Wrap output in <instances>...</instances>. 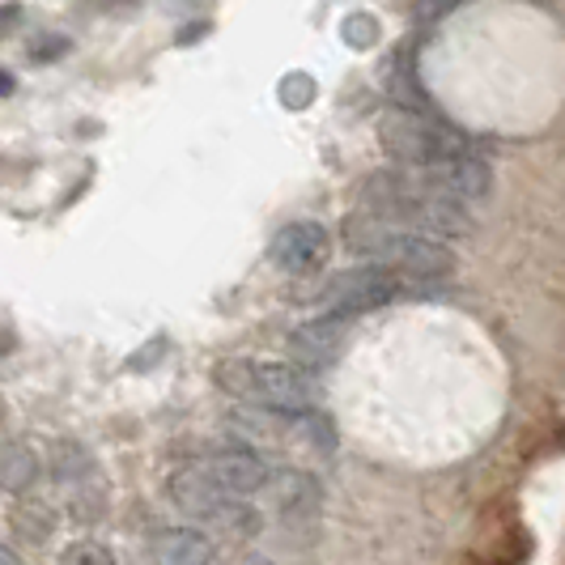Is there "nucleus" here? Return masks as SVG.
Returning <instances> with one entry per match:
<instances>
[{
    "label": "nucleus",
    "instance_id": "aec40b11",
    "mask_svg": "<svg viewBox=\"0 0 565 565\" xmlns=\"http://www.w3.org/2000/svg\"><path fill=\"white\" fill-rule=\"evenodd\" d=\"M13 89V82H4V73H0V94H9Z\"/></svg>",
    "mask_w": 565,
    "mask_h": 565
},
{
    "label": "nucleus",
    "instance_id": "6e6552de",
    "mask_svg": "<svg viewBox=\"0 0 565 565\" xmlns=\"http://www.w3.org/2000/svg\"><path fill=\"white\" fill-rule=\"evenodd\" d=\"M259 498H264V507L273 510V514H281L285 523H302V519H311L315 510H319L323 489L302 468H277V472H268V484L259 489Z\"/></svg>",
    "mask_w": 565,
    "mask_h": 565
},
{
    "label": "nucleus",
    "instance_id": "f257e3e1",
    "mask_svg": "<svg viewBox=\"0 0 565 565\" xmlns=\"http://www.w3.org/2000/svg\"><path fill=\"white\" fill-rule=\"evenodd\" d=\"M362 200H366L362 213H370V217H379L387 226L413 230V234H425V238H438V243L472 234L468 204L425 188L417 174H374Z\"/></svg>",
    "mask_w": 565,
    "mask_h": 565
},
{
    "label": "nucleus",
    "instance_id": "2eb2a0df",
    "mask_svg": "<svg viewBox=\"0 0 565 565\" xmlns=\"http://www.w3.org/2000/svg\"><path fill=\"white\" fill-rule=\"evenodd\" d=\"M281 98L289 103V107H307L315 98V85H311V77L307 73H294L289 82L281 85Z\"/></svg>",
    "mask_w": 565,
    "mask_h": 565
},
{
    "label": "nucleus",
    "instance_id": "f03ea898",
    "mask_svg": "<svg viewBox=\"0 0 565 565\" xmlns=\"http://www.w3.org/2000/svg\"><path fill=\"white\" fill-rule=\"evenodd\" d=\"M344 247L353 255H362L374 268H387L396 273L399 281H447L455 273V255L447 243L438 238H425L413 230L387 226L370 213H353L344 222Z\"/></svg>",
    "mask_w": 565,
    "mask_h": 565
},
{
    "label": "nucleus",
    "instance_id": "9b49d317",
    "mask_svg": "<svg viewBox=\"0 0 565 565\" xmlns=\"http://www.w3.org/2000/svg\"><path fill=\"white\" fill-rule=\"evenodd\" d=\"M167 498H170V507L179 510V514H188V519H196V523H209V519H213V514L230 502L226 493L209 481L196 463H188V468L170 472Z\"/></svg>",
    "mask_w": 565,
    "mask_h": 565
},
{
    "label": "nucleus",
    "instance_id": "20e7f679",
    "mask_svg": "<svg viewBox=\"0 0 565 565\" xmlns=\"http://www.w3.org/2000/svg\"><path fill=\"white\" fill-rule=\"evenodd\" d=\"M379 141L383 149L413 170L438 167L455 153H468V141L455 132L447 119L425 111H408V107H387L379 119Z\"/></svg>",
    "mask_w": 565,
    "mask_h": 565
},
{
    "label": "nucleus",
    "instance_id": "1a4fd4ad",
    "mask_svg": "<svg viewBox=\"0 0 565 565\" xmlns=\"http://www.w3.org/2000/svg\"><path fill=\"white\" fill-rule=\"evenodd\" d=\"M332 247V234L319 226V222H289L277 230L268 259L281 268V273H311L315 264H323V255Z\"/></svg>",
    "mask_w": 565,
    "mask_h": 565
},
{
    "label": "nucleus",
    "instance_id": "dca6fc26",
    "mask_svg": "<svg viewBox=\"0 0 565 565\" xmlns=\"http://www.w3.org/2000/svg\"><path fill=\"white\" fill-rule=\"evenodd\" d=\"M344 39H349V47H370L379 39V26L370 18H349L344 22Z\"/></svg>",
    "mask_w": 565,
    "mask_h": 565
},
{
    "label": "nucleus",
    "instance_id": "7ed1b4c3",
    "mask_svg": "<svg viewBox=\"0 0 565 565\" xmlns=\"http://www.w3.org/2000/svg\"><path fill=\"white\" fill-rule=\"evenodd\" d=\"M213 383L255 413H311L319 404V379L294 362L226 358L213 366Z\"/></svg>",
    "mask_w": 565,
    "mask_h": 565
},
{
    "label": "nucleus",
    "instance_id": "0eeeda50",
    "mask_svg": "<svg viewBox=\"0 0 565 565\" xmlns=\"http://www.w3.org/2000/svg\"><path fill=\"white\" fill-rule=\"evenodd\" d=\"M417 179H422L425 188L459 200V204H472V200L489 196V188H493V167L468 149V153H455V158L438 162V167L417 170Z\"/></svg>",
    "mask_w": 565,
    "mask_h": 565
},
{
    "label": "nucleus",
    "instance_id": "9d476101",
    "mask_svg": "<svg viewBox=\"0 0 565 565\" xmlns=\"http://www.w3.org/2000/svg\"><path fill=\"white\" fill-rule=\"evenodd\" d=\"M344 340H349V319H337V315H323V319H311L302 328L289 332V353H294V366H332L340 353H344Z\"/></svg>",
    "mask_w": 565,
    "mask_h": 565
},
{
    "label": "nucleus",
    "instance_id": "4468645a",
    "mask_svg": "<svg viewBox=\"0 0 565 565\" xmlns=\"http://www.w3.org/2000/svg\"><path fill=\"white\" fill-rule=\"evenodd\" d=\"M60 565H115V553L98 540H73L60 553Z\"/></svg>",
    "mask_w": 565,
    "mask_h": 565
},
{
    "label": "nucleus",
    "instance_id": "423d86ee",
    "mask_svg": "<svg viewBox=\"0 0 565 565\" xmlns=\"http://www.w3.org/2000/svg\"><path fill=\"white\" fill-rule=\"evenodd\" d=\"M196 468L217 484L226 498H238V502L255 498V493L268 484V472H273V468L264 463V455L252 451V447H234V451L209 455V459H200Z\"/></svg>",
    "mask_w": 565,
    "mask_h": 565
},
{
    "label": "nucleus",
    "instance_id": "6ab92c4d",
    "mask_svg": "<svg viewBox=\"0 0 565 565\" xmlns=\"http://www.w3.org/2000/svg\"><path fill=\"white\" fill-rule=\"evenodd\" d=\"M0 565H22V562H18V553H13L9 544H0Z\"/></svg>",
    "mask_w": 565,
    "mask_h": 565
},
{
    "label": "nucleus",
    "instance_id": "a211bd4d",
    "mask_svg": "<svg viewBox=\"0 0 565 565\" xmlns=\"http://www.w3.org/2000/svg\"><path fill=\"white\" fill-rule=\"evenodd\" d=\"M238 565H277V562H273V557H264V553H247Z\"/></svg>",
    "mask_w": 565,
    "mask_h": 565
},
{
    "label": "nucleus",
    "instance_id": "f3484780",
    "mask_svg": "<svg viewBox=\"0 0 565 565\" xmlns=\"http://www.w3.org/2000/svg\"><path fill=\"white\" fill-rule=\"evenodd\" d=\"M463 0H417V13H422L425 22H438V18H447V13H455Z\"/></svg>",
    "mask_w": 565,
    "mask_h": 565
},
{
    "label": "nucleus",
    "instance_id": "ddd939ff",
    "mask_svg": "<svg viewBox=\"0 0 565 565\" xmlns=\"http://www.w3.org/2000/svg\"><path fill=\"white\" fill-rule=\"evenodd\" d=\"M39 481V455L26 443H0V493L22 498Z\"/></svg>",
    "mask_w": 565,
    "mask_h": 565
},
{
    "label": "nucleus",
    "instance_id": "f8f14e48",
    "mask_svg": "<svg viewBox=\"0 0 565 565\" xmlns=\"http://www.w3.org/2000/svg\"><path fill=\"white\" fill-rule=\"evenodd\" d=\"M213 540L200 527H170L149 540V565H209Z\"/></svg>",
    "mask_w": 565,
    "mask_h": 565
},
{
    "label": "nucleus",
    "instance_id": "39448f33",
    "mask_svg": "<svg viewBox=\"0 0 565 565\" xmlns=\"http://www.w3.org/2000/svg\"><path fill=\"white\" fill-rule=\"evenodd\" d=\"M399 281L396 273L387 268H374V264H358V268H344L332 281L319 289V307L337 319H353V315H366L387 307L392 298H399Z\"/></svg>",
    "mask_w": 565,
    "mask_h": 565
}]
</instances>
